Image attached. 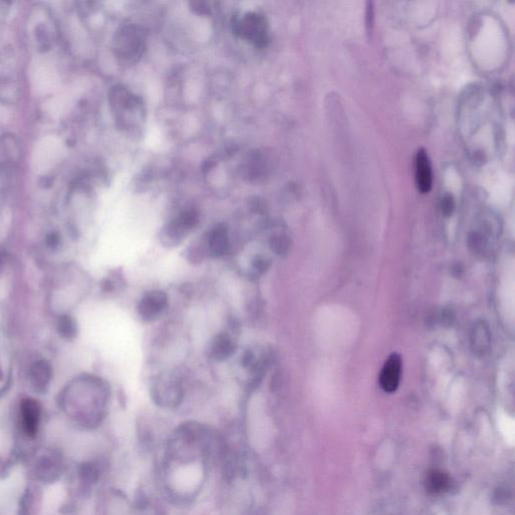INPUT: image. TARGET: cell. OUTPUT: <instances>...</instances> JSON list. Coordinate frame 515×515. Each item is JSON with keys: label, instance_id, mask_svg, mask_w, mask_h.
<instances>
[{"label": "cell", "instance_id": "1", "mask_svg": "<svg viewBox=\"0 0 515 515\" xmlns=\"http://www.w3.org/2000/svg\"><path fill=\"white\" fill-rule=\"evenodd\" d=\"M111 102L115 108L118 119L125 129L135 131L141 128L144 119L143 105L138 97L124 88H116L111 95Z\"/></svg>", "mask_w": 515, "mask_h": 515}, {"label": "cell", "instance_id": "2", "mask_svg": "<svg viewBox=\"0 0 515 515\" xmlns=\"http://www.w3.org/2000/svg\"><path fill=\"white\" fill-rule=\"evenodd\" d=\"M145 34L135 25H125L117 32L115 49L123 61L132 64L139 61L145 51Z\"/></svg>", "mask_w": 515, "mask_h": 515}, {"label": "cell", "instance_id": "3", "mask_svg": "<svg viewBox=\"0 0 515 515\" xmlns=\"http://www.w3.org/2000/svg\"><path fill=\"white\" fill-rule=\"evenodd\" d=\"M234 31L239 36L245 38L259 47L268 43L267 23L264 17L258 14H248L234 23Z\"/></svg>", "mask_w": 515, "mask_h": 515}, {"label": "cell", "instance_id": "4", "mask_svg": "<svg viewBox=\"0 0 515 515\" xmlns=\"http://www.w3.org/2000/svg\"><path fill=\"white\" fill-rule=\"evenodd\" d=\"M152 393L156 404L165 408H174L182 402V385L176 379H157L152 387Z\"/></svg>", "mask_w": 515, "mask_h": 515}, {"label": "cell", "instance_id": "5", "mask_svg": "<svg viewBox=\"0 0 515 515\" xmlns=\"http://www.w3.org/2000/svg\"><path fill=\"white\" fill-rule=\"evenodd\" d=\"M198 224V213L195 211L189 210L180 213L165 228L163 240L165 245H178L185 239Z\"/></svg>", "mask_w": 515, "mask_h": 515}, {"label": "cell", "instance_id": "6", "mask_svg": "<svg viewBox=\"0 0 515 515\" xmlns=\"http://www.w3.org/2000/svg\"><path fill=\"white\" fill-rule=\"evenodd\" d=\"M168 297L167 293L160 290H153L146 293L138 303V313L146 322H152L163 315L167 309Z\"/></svg>", "mask_w": 515, "mask_h": 515}, {"label": "cell", "instance_id": "7", "mask_svg": "<svg viewBox=\"0 0 515 515\" xmlns=\"http://www.w3.org/2000/svg\"><path fill=\"white\" fill-rule=\"evenodd\" d=\"M402 359L398 353H393L385 361L379 376V385L385 393H394L400 385L402 376Z\"/></svg>", "mask_w": 515, "mask_h": 515}, {"label": "cell", "instance_id": "8", "mask_svg": "<svg viewBox=\"0 0 515 515\" xmlns=\"http://www.w3.org/2000/svg\"><path fill=\"white\" fill-rule=\"evenodd\" d=\"M415 178L418 189L422 193H428L432 189V165L426 150H418L415 158Z\"/></svg>", "mask_w": 515, "mask_h": 515}, {"label": "cell", "instance_id": "9", "mask_svg": "<svg viewBox=\"0 0 515 515\" xmlns=\"http://www.w3.org/2000/svg\"><path fill=\"white\" fill-rule=\"evenodd\" d=\"M21 411L25 434L29 437L36 436L40 420V404L32 398H25L21 403Z\"/></svg>", "mask_w": 515, "mask_h": 515}, {"label": "cell", "instance_id": "10", "mask_svg": "<svg viewBox=\"0 0 515 515\" xmlns=\"http://www.w3.org/2000/svg\"><path fill=\"white\" fill-rule=\"evenodd\" d=\"M208 254L213 258H221L227 255L230 250L228 228L224 225H219L211 230L208 236Z\"/></svg>", "mask_w": 515, "mask_h": 515}, {"label": "cell", "instance_id": "11", "mask_svg": "<svg viewBox=\"0 0 515 515\" xmlns=\"http://www.w3.org/2000/svg\"><path fill=\"white\" fill-rule=\"evenodd\" d=\"M490 331L484 322H477L471 331L472 350L478 357H484L490 349Z\"/></svg>", "mask_w": 515, "mask_h": 515}, {"label": "cell", "instance_id": "12", "mask_svg": "<svg viewBox=\"0 0 515 515\" xmlns=\"http://www.w3.org/2000/svg\"><path fill=\"white\" fill-rule=\"evenodd\" d=\"M236 351V342L228 333H219L213 339L211 355L215 361H224L230 359Z\"/></svg>", "mask_w": 515, "mask_h": 515}, {"label": "cell", "instance_id": "13", "mask_svg": "<svg viewBox=\"0 0 515 515\" xmlns=\"http://www.w3.org/2000/svg\"><path fill=\"white\" fill-rule=\"evenodd\" d=\"M29 376H31L32 387L38 391H44L51 381V366L45 361H36L32 366Z\"/></svg>", "mask_w": 515, "mask_h": 515}, {"label": "cell", "instance_id": "14", "mask_svg": "<svg viewBox=\"0 0 515 515\" xmlns=\"http://www.w3.org/2000/svg\"><path fill=\"white\" fill-rule=\"evenodd\" d=\"M451 479L440 471H432L427 478V488L431 492H443L451 487Z\"/></svg>", "mask_w": 515, "mask_h": 515}, {"label": "cell", "instance_id": "15", "mask_svg": "<svg viewBox=\"0 0 515 515\" xmlns=\"http://www.w3.org/2000/svg\"><path fill=\"white\" fill-rule=\"evenodd\" d=\"M58 331L62 337L66 339H73L76 337L77 333V327L76 321L71 316L62 315L58 320Z\"/></svg>", "mask_w": 515, "mask_h": 515}, {"label": "cell", "instance_id": "16", "mask_svg": "<svg viewBox=\"0 0 515 515\" xmlns=\"http://www.w3.org/2000/svg\"><path fill=\"white\" fill-rule=\"evenodd\" d=\"M271 250L278 256H286L290 252L291 241L284 234H277L270 239Z\"/></svg>", "mask_w": 515, "mask_h": 515}, {"label": "cell", "instance_id": "17", "mask_svg": "<svg viewBox=\"0 0 515 515\" xmlns=\"http://www.w3.org/2000/svg\"><path fill=\"white\" fill-rule=\"evenodd\" d=\"M271 267V260L266 256H256L252 262V268L257 274H264L269 270Z\"/></svg>", "mask_w": 515, "mask_h": 515}, {"label": "cell", "instance_id": "18", "mask_svg": "<svg viewBox=\"0 0 515 515\" xmlns=\"http://www.w3.org/2000/svg\"><path fill=\"white\" fill-rule=\"evenodd\" d=\"M455 210V200L451 195H445L441 200V211L445 217L452 215Z\"/></svg>", "mask_w": 515, "mask_h": 515}, {"label": "cell", "instance_id": "19", "mask_svg": "<svg viewBox=\"0 0 515 515\" xmlns=\"http://www.w3.org/2000/svg\"><path fill=\"white\" fill-rule=\"evenodd\" d=\"M258 359H256L255 353L253 351L248 350L243 353L242 357V363L243 368H250L251 370L256 363H257Z\"/></svg>", "mask_w": 515, "mask_h": 515}, {"label": "cell", "instance_id": "20", "mask_svg": "<svg viewBox=\"0 0 515 515\" xmlns=\"http://www.w3.org/2000/svg\"><path fill=\"white\" fill-rule=\"evenodd\" d=\"M374 25V8H372V2H368V8H366V27H368V31L370 32Z\"/></svg>", "mask_w": 515, "mask_h": 515}, {"label": "cell", "instance_id": "21", "mask_svg": "<svg viewBox=\"0 0 515 515\" xmlns=\"http://www.w3.org/2000/svg\"><path fill=\"white\" fill-rule=\"evenodd\" d=\"M49 245H51V247H56V245H58V238L57 237H49Z\"/></svg>", "mask_w": 515, "mask_h": 515}, {"label": "cell", "instance_id": "22", "mask_svg": "<svg viewBox=\"0 0 515 515\" xmlns=\"http://www.w3.org/2000/svg\"><path fill=\"white\" fill-rule=\"evenodd\" d=\"M4 264H5V256H4V254L0 253V269L3 267Z\"/></svg>", "mask_w": 515, "mask_h": 515}, {"label": "cell", "instance_id": "23", "mask_svg": "<svg viewBox=\"0 0 515 515\" xmlns=\"http://www.w3.org/2000/svg\"><path fill=\"white\" fill-rule=\"evenodd\" d=\"M2 379V370L1 368H0V381Z\"/></svg>", "mask_w": 515, "mask_h": 515}]
</instances>
